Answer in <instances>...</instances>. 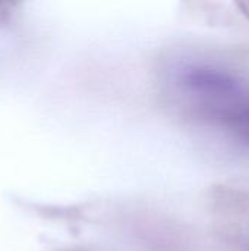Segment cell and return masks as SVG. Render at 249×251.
<instances>
[{"mask_svg":"<svg viewBox=\"0 0 249 251\" xmlns=\"http://www.w3.org/2000/svg\"><path fill=\"white\" fill-rule=\"evenodd\" d=\"M59 251H87V250H81V249H65V250H59Z\"/></svg>","mask_w":249,"mask_h":251,"instance_id":"cell-2","label":"cell"},{"mask_svg":"<svg viewBox=\"0 0 249 251\" xmlns=\"http://www.w3.org/2000/svg\"><path fill=\"white\" fill-rule=\"evenodd\" d=\"M182 82L208 118L249 144V91L241 81L211 66H189Z\"/></svg>","mask_w":249,"mask_h":251,"instance_id":"cell-1","label":"cell"}]
</instances>
